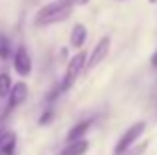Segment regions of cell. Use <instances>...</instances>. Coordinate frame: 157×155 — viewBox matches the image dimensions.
<instances>
[{
  "mask_svg": "<svg viewBox=\"0 0 157 155\" xmlns=\"http://www.w3.org/2000/svg\"><path fill=\"white\" fill-rule=\"evenodd\" d=\"M10 89H12V80H10V76H8L6 72H2V74H0V100L8 97Z\"/></svg>",
  "mask_w": 157,
  "mask_h": 155,
  "instance_id": "11",
  "label": "cell"
},
{
  "mask_svg": "<svg viewBox=\"0 0 157 155\" xmlns=\"http://www.w3.org/2000/svg\"><path fill=\"white\" fill-rule=\"evenodd\" d=\"M64 2H68L70 6H86L90 0H64Z\"/></svg>",
  "mask_w": 157,
  "mask_h": 155,
  "instance_id": "13",
  "label": "cell"
},
{
  "mask_svg": "<svg viewBox=\"0 0 157 155\" xmlns=\"http://www.w3.org/2000/svg\"><path fill=\"white\" fill-rule=\"evenodd\" d=\"M86 60H88V54H86L84 50H80L78 54L72 56V60H70L68 66H66L64 80H62V84H60V92H68V89L78 81V78H80L82 72L86 70Z\"/></svg>",
  "mask_w": 157,
  "mask_h": 155,
  "instance_id": "2",
  "label": "cell"
},
{
  "mask_svg": "<svg viewBox=\"0 0 157 155\" xmlns=\"http://www.w3.org/2000/svg\"><path fill=\"white\" fill-rule=\"evenodd\" d=\"M86 40H88V28H86L84 24H76V26L72 28V32H70V46H72L74 50H82Z\"/></svg>",
  "mask_w": 157,
  "mask_h": 155,
  "instance_id": "7",
  "label": "cell"
},
{
  "mask_svg": "<svg viewBox=\"0 0 157 155\" xmlns=\"http://www.w3.org/2000/svg\"><path fill=\"white\" fill-rule=\"evenodd\" d=\"M145 129H147V121H143V119L135 121L133 125H129V127L123 131V135L117 139V143H115L113 155H127V151L133 147V143L145 133Z\"/></svg>",
  "mask_w": 157,
  "mask_h": 155,
  "instance_id": "3",
  "label": "cell"
},
{
  "mask_svg": "<svg viewBox=\"0 0 157 155\" xmlns=\"http://www.w3.org/2000/svg\"><path fill=\"white\" fill-rule=\"evenodd\" d=\"M12 66H14V72L18 76L26 78L32 74V56L28 54V50L24 46H18L12 56Z\"/></svg>",
  "mask_w": 157,
  "mask_h": 155,
  "instance_id": "5",
  "label": "cell"
},
{
  "mask_svg": "<svg viewBox=\"0 0 157 155\" xmlns=\"http://www.w3.org/2000/svg\"><path fill=\"white\" fill-rule=\"evenodd\" d=\"M74 6H70L64 0H56V2L44 4L34 16V24L36 26H52V24L64 22V20L70 18Z\"/></svg>",
  "mask_w": 157,
  "mask_h": 155,
  "instance_id": "1",
  "label": "cell"
},
{
  "mask_svg": "<svg viewBox=\"0 0 157 155\" xmlns=\"http://www.w3.org/2000/svg\"><path fill=\"white\" fill-rule=\"evenodd\" d=\"M28 97V85L24 81H16L12 84V89L8 93V109H14L18 105H22Z\"/></svg>",
  "mask_w": 157,
  "mask_h": 155,
  "instance_id": "6",
  "label": "cell"
},
{
  "mask_svg": "<svg viewBox=\"0 0 157 155\" xmlns=\"http://www.w3.org/2000/svg\"><path fill=\"white\" fill-rule=\"evenodd\" d=\"M2 133H4V127H0V135H2Z\"/></svg>",
  "mask_w": 157,
  "mask_h": 155,
  "instance_id": "16",
  "label": "cell"
},
{
  "mask_svg": "<svg viewBox=\"0 0 157 155\" xmlns=\"http://www.w3.org/2000/svg\"><path fill=\"white\" fill-rule=\"evenodd\" d=\"M90 149V141L88 139H74V141H68V145L64 147V151L60 155H86Z\"/></svg>",
  "mask_w": 157,
  "mask_h": 155,
  "instance_id": "8",
  "label": "cell"
},
{
  "mask_svg": "<svg viewBox=\"0 0 157 155\" xmlns=\"http://www.w3.org/2000/svg\"><path fill=\"white\" fill-rule=\"evenodd\" d=\"M151 66H153V68H157V50H155V54L151 56Z\"/></svg>",
  "mask_w": 157,
  "mask_h": 155,
  "instance_id": "14",
  "label": "cell"
},
{
  "mask_svg": "<svg viewBox=\"0 0 157 155\" xmlns=\"http://www.w3.org/2000/svg\"><path fill=\"white\" fill-rule=\"evenodd\" d=\"M92 123H94L92 119L78 121L76 125H72V127H70V131H68V135H66V139H68V141H74V139H82V137H84L86 133H88V129L92 127Z\"/></svg>",
  "mask_w": 157,
  "mask_h": 155,
  "instance_id": "9",
  "label": "cell"
},
{
  "mask_svg": "<svg viewBox=\"0 0 157 155\" xmlns=\"http://www.w3.org/2000/svg\"><path fill=\"white\" fill-rule=\"evenodd\" d=\"M109 48H111V38H109V36H101V38L98 40V44L94 46L92 54H88L86 68H88V70L98 68V66H100V64L107 58V54H109Z\"/></svg>",
  "mask_w": 157,
  "mask_h": 155,
  "instance_id": "4",
  "label": "cell"
},
{
  "mask_svg": "<svg viewBox=\"0 0 157 155\" xmlns=\"http://www.w3.org/2000/svg\"><path fill=\"white\" fill-rule=\"evenodd\" d=\"M10 56V42L6 38H0V60H6Z\"/></svg>",
  "mask_w": 157,
  "mask_h": 155,
  "instance_id": "12",
  "label": "cell"
},
{
  "mask_svg": "<svg viewBox=\"0 0 157 155\" xmlns=\"http://www.w3.org/2000/svg\"><path fill=\"white\" fill-rule=\"evenodd\" d=\"M147 2H149V4H157V0H147Z\"/></svg>",
  "mask_w": 157,
  "mask_h": 155,
  "instance_id": "15",
  "label": "cell"
},
{
  "mask_svg": "<svg viewBox=\"0 0 157 155\" xmlns=\"http://www.w3.org/2000/svg\"><path fill=\"white\" fill-rule=\"evenodd\" d=\"M16 149V133L4 131L0 135V155H12Z\"/></svg>",
  "mask_w": 157,
  "mask_h": 155,
  "instance_id": "10",
  "label": "cell"
}]
</instances>
